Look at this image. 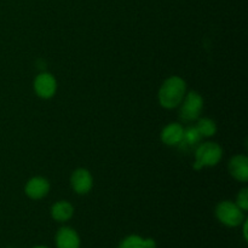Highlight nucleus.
<instances>
[{
    "instance_id": "15",
    "label": "nucleus",
    "mask_w": 248,
    "mask_h": 248,
    "mask_svg": "<svg viewBox=\"0 0 248 248\" xmlns=\"http://www.w3.org/2000/svg\"><path fill=\"white\" fill-rule=\"evenodd\" d=\"M236 205L239 206L242 211L248 210V190L247 189H242L241 193L237 195Z\"/></svg>"
},
{
    "instance_id": "8",
    "label": "nucleus",
    "mask_w": 248,
    "mask_h": 248,
    "mask_svg": "<svg viewBox=\"0 0 248 248\" xmlns=\"http://www.w3.org/2000/svg\"><path fill=\"white\" fill-rule=\"evenodd\" d=\"M48 190H50V184H48L47 179L43 178V177H34L26 186V194L34 200L46 196Z\"/></svg>"
},
{
    "instance_id": "7",
    "label": "nucleus",
    "mask_w": 248,
    "mask_h": 248,
    "mask_svg": "<svg viewBox=\"0 0 248 248\" xmlns=\"http://www.w3.org/2000/svg\"><path fill=\"white\" fill-rule=\"evenodd\" d=\"M72 186L78 194H86L92 188V176L87 170L79 169L73 173L72 176Z\"/></svg>"
},
{
    "instance_id": "16",
    "label": "nucleus",
    "mask_w": 248,
    "mask_h": 248,
    "mask_svg": "<svg viewBox=\"0 0 248 248\" xmlns=\"http://www.w3.org/2000/svg\"><path fill=\"white\" fill-rule=\"evenodd\" d=\"M244 236L245 240H247V222H245L244 224Z\"/></svg>"
},
{
    "instance_id": "3",
    "label": "nucleus",
    "mask_w": 248,
    "mask_h": 248,
    "mask_svg": "<svg viewBox=\"0 0 248 248\" xmlns=\"http://www.w3.org/2000/svg\"><path fill=\"white\" fill-rule=\"evenodd\" d=\"M218 220L224 225L235 228L244 222V212L236 203L232 201H223L216 208Z\"/></svg>"
},
{
    "instance_id": "14",
    "label": "nucleus",
    "mask_w": 248,
    "mask_h": 248,
    "mask_svg": "<svg viewBox=\"0 0 248 248\" xmlns=\"http://www.w3.org/2000/svg\"><path fill=\"white\" fill-rule=\"evenodd\" d=\"M196 128H198V131L202 137H211L217 131V126H216L215 121L207 118L200 119L198 125H196Z\"/></svg>"
},
{
    "instance_id": "6",
    "label": "nucleus",
    "mask_w": 248,
    "mask_h": 248,
    "mask_svg": "<svg viewBox=\"0 0 248 248\" xmlns=\"http://www.w3.org/2000/svg\"><path fill=\"white\" fill-rule=\"evenodd\" d=\"M56 246L57 248H80L79 235L72 228H61L56 234Z\"/></svg>"
},
{
    "instance_id": "2",
    "label": "nucleus",
    "mask_w": 248,
    "mask_h": 248,
    "mask_svg": "<svg viewBox=\"0 0 248 248\" xmlns=\"http://www.w3.org/2000/svg\"><path fill=\"white\" fill-rule=\"evenodd\" d=\"M223 150L217 143L206 142L198 147L195 153L196 161L194 169L200 170L205 166H215L222 159Z\"/></svg>"
},
{
    "instance_id": "17",
    "label": "nucleus",
    "mask_w": 248,
    "mask_h": 248,
    "mask_svg": "<svg viewBox=\"0 0 248 248\" xmlns=\"http://www.w3.org/2000/svg\"><path fill=\"white\" fill-rule=\"evenodd\" d=\"M33 248H48V247H45V246H36V247H33Z\"/></svg>"
},
{
    "instance_id": "12",
    "label": "nucleus",
    "mask_w": 248,
    "mask_h": 248,
    "mask_svg": "<svg viewBox=\"0 0 248 248\" xmlns=\"http://www.w3.org/2000/svg\"><path fill=\"white\" fill-rule=\"evenodd\" d=\"M74 215V208L67 201H58L51 208V216L57 222H67Z\"/></svg>"
},
{
    "instance_id": "13",
    "label": "nucleus",
    "mask_w": 248,
    "mask_h": 248,
    "mask_svg": "<svg viewBox=\"0 0 248 248\" xmlns=\"http://www.w3.org/2000/svg\"><path fill=\"white\" fill-rule=\"evenodd\" d=\"M202 136L200 135V132L198 131L196 126H190V127L186 128L183 132V138H182V142L179 144L183 148H193L195 145L199 144V142L201 140Z\"/></svg>"
},
{
    "instance_id": "5",
    "label": "nucleus",
    "mask_w": 248,
    "mask_h": 248,
    "mask_svg": "<svg viewBox=\"0 0 248 248\" xmlns=\"http://www.w3.org/2000/svg\"><path fill=\"white\" fill-rule=\"evenodd\" d=\"M34 90L41 98H51L57 90V82L51 74L41 73L34 81Z\"/></svg>"
},
{
    "instance_id": "10",
    "label": "nucleus",
    "mask_w": 248,
    "mask_h": 248,
    "mask_svg": "<svg viewBox=\"0 0 248 248\" xmlns=\"http://www.w3.org/2000/svg\"><path fill=\"white\" fill-rule=\"evenodd\" d=\"M184 128L179 124L173 123L167 125L161 132V140L167 145H177L182 142Z\"/></svg>"
},
{
    "instance_id": "1",
    "label": "nucleus",
    "mask_w": 248,
    "mask_h": 248,
    "mask_svg": "<svg viewBox=\"0 0 248 248\" xmlns=\"http://www.w3.org/2000/svg\"><path fill=\"white\" fill-rule=\"evenodd\" d=\"M186 85L179 77H171L162 84L159 91V102L164 108H176L184 98Z\"/></svg>"
},
{
    "instance_id": "11",
    "label": "nucleus",
    "mask_w": 248,
    "mask_h": 248,
    "mask_svg": "<svg viewBox=\"0 0 248 248\" xmlns=\"http://www.w3.org/2000/svg\"><path fill=\"white\" fill-rule=\"evenodd\" d=\"M118 248H156L154 239H143L140 235H130L119 244Z\"/></svg>"
},
{
    "instance_id": "4",
    "label": "nucleus",
    "mask_w": 248,
    "mask_h": 248,
    "mask_svg": "<svg viewBox=\"0 0 248 248\" xmlns=\"http://www.w3.org/2000/svg\"><path fill=\"white\" fill-rule=\"evenodd\" d=\"M203 101L202 97L195 91H190L184 98L179 115L184 121H194L199 118L202 111Z\"/></svg>"
},
{
    "instance_id": "9",
    "label": "nucleus",
    "mask_w": 248,
    "mask_h": 248,
    "mask_svg": "<svg viewBox=\"0 0 248 248\" xmlns=\"http://www.w3.org/2000/svg\"><path fill=\"white\" fill-rule=\"evenodd\" d=\"M229 171L235 179L247 182L248 179V159L244 155H236L230 160Z\"/></svg>"
}]
</instances>
